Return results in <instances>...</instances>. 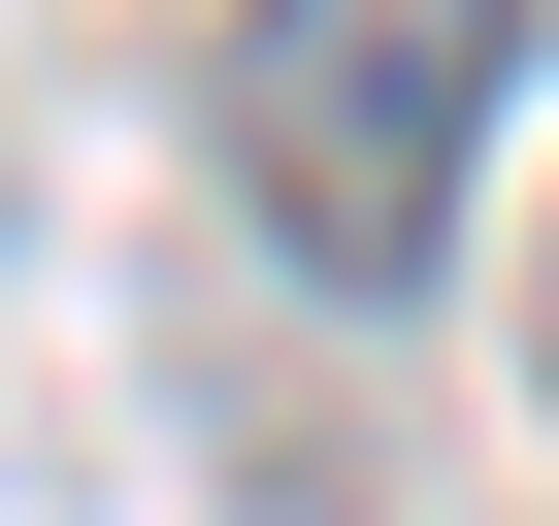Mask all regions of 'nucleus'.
Masks as SVG:
<instances>
[{
    "label": "nucleus",
    "mask_w": 559,
    "mask_h": 526,
    "mask_svg": "<svg viewBox=\"0 0 559 526\" xmlns=\"http://www.w3.org/2000/svg\"><path fill=\"white\" fill-rule=\"evenodd\" d=\"M493 67H526V0H263V34H230V165H263V230H297L330 297H395V263L461 230Z\"/></svg>",
    "instance_id": "obj_1"
}]
</instances>
